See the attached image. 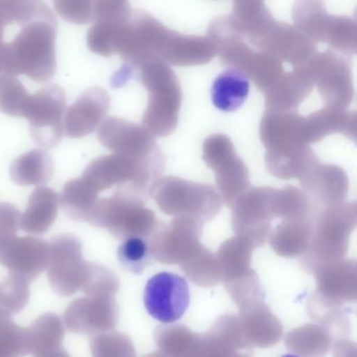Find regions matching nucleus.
I'll return each instance as SVG.
<instances>
[{"label":"nucleus","mask_w":357,"mask_h":357,"mask_svg":"<svg viewBox=\"0 0 357 357\" xmlns=\"http://www.w3.org/2000/svg\"><path fill=\"white\" fill-rule=\"evenodd\" d=\"M57 20L47 5L30 20L3 47V72L26 76L37 83L49 82L57 70L56 59Z\"/></svg>","instance_id":"obj_1"},{"label":"nucleus","mask_w":357,"mask_h":357,"mask_svg":"<svg viewBox=\"0 0 357 357\" xmlns=\"http://www.w3.org/2000/svg\"><path fill=\"white\" fill-rule=\"evenodd\" d=\"M208 38L221 63L242 73L262 93L284 73L283 62L279 58L248 47L231 15L215 18L208 26Z\"/></svg>","instance_id":"obj_2"},{"label":"nucleus","mask_w":357,"mask_h":357,"mask_svg":"<svg viewBox=\"0 0 357 357\" xmlns=\"http://www.w3.org/2000/svg\"><path fill=\"white\" fill-rule=\"evenodd\" d=\"M149 95L143 126L155 137L174 132L178 123L183 91L176 74L166 62L156 58L144 60L132 70Z\"/></svg>","instance_id":"obj_3"},{"label":"nucleus","mask_w":357,"mask_h":357,"mask_svg":"<svg viewBox=\"0 0 357 357\" xmlns=\"http://www.w3.org/2000/svg\"><path fill=\"white\" fill-rule=\"evenodd\" d=\"M143 204L118 195L101 198L91 208L87 221L93 227L107 229L119 239L148 237L156 229V218Z\"/></svg>","instance_id":"obj_4"},{"label":"nucleus","mask_w":357,"mask_h":357,"mask_svg":"<svg viewBox=\"0 0 357 357\" xmlns=\"http://www.w3.org/2000/svg\"><path fill=\"white\" fill-rule=\"evenodd\" d=\"M66 110V93L58 85H47L30 95L22 118L30 123L31 135L37 145L52 149L61 142Z\"/></svg>","instance_id":"obj_5"},{"label":"nucleus","mask_w":357,"mask_h":357,"mask_svg":"<svg viewBox=\"0 0 357 357\" xmlns=\"http://www.w3.org/2000/svg\"><path fill=\"white\" fill-rule=\"evenodd\" d=\"M351 56L334 50L317 53L308 62L313 80L326 106L346 109L354 98Z\"/></svg>","instance_id":"obj_6"},{"label":"nucleus","mask_w":357,"mask_h":357,"mask_svg":"<svg viewBox=\"0 0 357 357\" xmlns=\"http://www.w3.org/2000/svg\"><path fill=\"white\" fill-rule=\"evenodd\" d=\"M98 139L104 147L120 155L158 164L162 160L154 135L145 127L124 119H104L98 129Z\"/></svg>","instance_id":"obj_7"},{"label":"nucleus","mask_w":357,"mask_h":357,"mask_svg":"<svg viewBox=\"0 0 357 357\" xmlns=\"http://www.w3.org/2000/svg\"><path fill=\"white\" fill-rule=\"evenodd\" d=\"M86 265L79 238L72 234L54 238L50 244L47 277L56 294L70 296L80 290Z\"/></svg>","instance_id":"obj_8"},{"label":"nucleus","mask_w":357,"mask_h":357,"mask_svg":"<svg viewBox=\"0 0 357 357\" xmlns=\"http://www.w3.org/2000/svg\"><path fill=\"white\" fill-rule=\"evenodd\" d=\"M260 51L267 52L292 66L306 64L317 51V43L311 40L296 26L280 22L273 18L260 32L246 38Z\"/></svg>","instance_id":"obj_9"},{"label":"nucleus","mask_w":357,"mask_h":357,"mask_svg":"<svg viewBox=\"0 0 357 357\" xmlns=\"http://www.w3.org/2000/svg\"><path fill=\"white\" fill-rule=\"evenodd\" d=\"M204 158L211 168L217 171L216 177L227 206H233L238 198L248 191V170L237 158L233 144L222 135H212L204 145Z\"/></svg>","instance_id":"obj_10"},{"label":"nucleus","mask_w":357,"mask_h":357,"mask_svg":"<svg viewBox=\"0 0 357 357\" xmlns=\"http://www.w3.org/2000/svg\"><path fill=\"white\" fill-rule=\"evenodd\" d=\"M144 304L148 313L162 324L181 319L190 305V289L181 275L160 273L146 284Z\"/></svg>","instance_id":"obj_11"},{"label":"nucleus","mask_w":357,"mask_h":357,"mask_svg":"<svg viewBox=\"0 0 357 357\" xmlns=\"http://www.w3.org/2000/svg\"><path fill=\"white\" fill-rule=\"evenodd\" d=\"M50 244L41 238L17 237L16 234L0 236V264L9 273L32 282L47 268Z\"/></svg>","instance_id":"obj_12"},{"label":"nucleus","mask_w":357,"mask_h":357,"mask_svg":"<svg viewBox=\"0 0 357 357\" xmlns=\"http://www.w3.org/2000/svg\"><path fill=\"white\" fill-rule=\"evenodd\" d=\"M348 206H333L321 217L314 238L311 239V256H308L306 265L319 268L344 255L346 244H342V241H346L348 233H351L355 225V217L340 223L350 213Z\"/></svg>","instance_id":"obj_13"},{"label":"nucleus","mask_w":357,"mask_h":357,"mask_svg":"<svg viewBox=\"0 0 357 357\" xmlns=\"http://www.w3.org/2000/svg\"><path fill=\"white\" fill-rule=\"evenodd\" d=\"M64 325L73 333L109 332L116 327L119 307L114 296H86L73 301L63 317Z\"/></svg>","instance_id":"obj_14"},{"label":"nucleus","mask_w":357,"mask_h":357,"mask_svg":"<svg viewBox=\"0 0 357 357\" xmlns=\"http://www.w3.org/2000/svg\"><path fill=\"white\" fill-rule=\"evenodd\" d=\"M150 190L162 212L187 215L199 221L208 219L197 206V202L204 204V198L217 195L210 185H196L172 177L156 181Z\"/></svg>","instance_id":"obj_15"},{"label":"nucleus","mask_w":357,"mask_h":357,"mask_svg":"<svg viewBox=\"0 0 357 357\" xmlns=\"http://www.w3.org/2000/svg\"><path fill=\"white\" fill-rule=\"evenodd\" d=\"M202 225L194 217L181 215L164 231H160L151 244L152 254L160 262L176 263L191 258L199 250Z\"/></svg>","instance_id":"obj_16"},{"label":"nucleus","mask_w":357,"mask_h":357,"mask_svg":"<svg viewBox=\"0 0 357 357\" xmlns=\"http://www.w3.org/2000/svg\"><path fill=\"white\" fill-rule=\"evenodd\" d=\"M110 108V97L101 87H91L66 110L64 131L72 139H82L101 125Z\"/></svg>","instance_id":"obj_17"},{"label":"nucleus","mask_w":357,"mask_h":357,"mask_svg":"<svg viewBox=\"0 0 357 357\" xmlns=\"http://www.w3.org/2000/svg\"><path fill=\"white\" fill-rule=\"evenodd\" d=\"M315 83L307 64L294 66L283 73L264 93L266 109L288 112L296 110L312 93Z\"/></svg>","instance_id":"obj_18"},{"label":"nucleus","mask_w":357,"mask_h":357,"mask_svg":"<svg viewBox=\"0 0 357 357\" xmlns=\"http://www.w3.org/2000/svg\"><path fill=\"white\" fill-rule=\"evenodd\" d=\"M60 195L53 189L40 187L31 194L28 206L20 215V229L29 234L47 233L57 218Z\"/></svg>","instance_id":"obj_19"},{"label":"nucleus","mask_w":357,"mask_h":357,"mask_svg":"<svg viewBox=\"0 0 357 357\" xmlns=\"http://www.w3.org/2000/svg\"><path fill=\"white\" fill-rule=\"evenodd\" d=\"M306 119V135L308 144L321 141L332 133H344L355 139L356 133V112H347L342 108L326 106L313 112Z\"/></svg>","instance_id":"obj_20"},{"label":"nucleus","mask_w":357,"mask_h":357,"mask_svg":"<svg viewBox=\"0 0 357 357\" xmlns=\"http://www.w3.org/2000/svg\"><path fill=\"white\" fill-rule=\"evenodd\" d=\"M30 353L34 356H68L62 347L64 327L61 319L55 313L40 315L28 328Z\"/></svg>","instance_id":"obj_21"},{"label":"nucleus","mask_w":357,"mask_h":357,"mask_svg":"<svg viewBox=\"0 0 357 357\" xmlns=\"http://www.w3.org/2000/svg\"><path fill=\"white\" fill-rule=\"evenodd\" d=\"M250 82L242 73L229 68L219 75L213 83L211 97L215 107L221 112H233L239 109L248 99Z\"/></svg>","instance_id":"obj_22"},{"label":"nucleus","mask_w":357,"mask_h":357,"mask_svg":"<svg viewBox=\"0 0 357 357\" xmlns=\"http://www.w3.org/2000/svg\"><path fill=\"white\" fill-rule=\"evenodd\" d=\"M53 174V160L47 152L40 149L26 152L10 168L12 181L20 185H45Z\"/></svg>","instance_id":"obj_23"},{"label":"nucleus","mask_w":357,"mask_h":357,"mask_svg":"<svg viewBox=\"0 0 357 357\" xmlns=\"http://www.w3.org/2000/svg\"><path fill=\"white\" fill-rule=\"evenodd\" d=\"M99 199V193L82 175L66 183L60 195V206L73 220L87 221Z\"/></svg>","instance_id":"obj_24"},{"label":"nucleus","mask_w":357,"mask_h":357,"mask_svg":"<svg viewBox=\"0 0 357 357\" xmlns=\"http://www.w3.org/2000/svg\"><path fill=\"white\" fill-rule=\"evenodd\" d=\"M330 16L323 0H296L292 8L294 26L314 43H323Z\"/></svg>","instance_id":"obj_25"},{"label":"nucleus","mask_w":357,"mask_h":357,"mask_svg":"<svg viewBox=\"0 0 357 357\" xmlns=\"http://www.w3.org/2000/svg\"><path fill=\"white\" fill-rule=\"evenodd\" d=\"M30 354L28 328L18 326L11 313L0 308V357Z\"/></svg>","instance_id":"obj_26"},{"label":"nucleus","mask_w":357,"mask_h":357,"mask_svg":"<svg viewBox=\"0 0 357 357\" xmlns=\"http://www.w3.org/2000/svg\"><path fill=\"white\" fill-rule=\"evenodd\" d=\"M323 43L334 51L353 56L357 51V30L355 20L348 16H330L324 34Z\"/></svg>","instance_id":"obj_27"},{"label":"nucleus","mask_w":357,"mask_h":357,"mask_svg":"<svg viewBox=\"0 0 357 357\" xmlns=\"http://www.w3.org/2000/svg\"><path fill=\"white\" fill-rule=\"evenodd\" d=\"M124 240L119 246V262L126 271L141 275L151 264V246L143 237H129Z\"/></svg>","instance_id":"obj_28"},{"label":"nucleus","mask_w":357,"mask_h":357,"mask_svg":"<svg viewBox=\"0 0 357 357\" xmlns=\"http://www.w3.org/2000/svg\"><path fill=\"white\" fill-rule=\"evenodd\" d=\"M29 97L30 93L15 76L0 75V112L22 118Z\"/></svg>","instance_id":"obj_29"},{"label":"nucleus","mask_w":357,"mask_h":357,"mask_svg":"<svg viewBox=\"0 0 357 357\" xmlns=\"http://www.w3.org/2000/svg\"><path fill=\"white\" fill-rule=\"evenodd\" d=\"M81 291L86 296H116L119 291V279L103 265L87 262Z\"/></svg>","instance_id":"obj_30"},{"label":"nucleus","mask_w":357,"mask_h":357,"mask_svg":"<svg viewBox=\"0 0 357 357\" xmlns=\"http://www.w3.org/2000/svg\"><path fill=\"white\" fill-rule=\"evenodd\" d=\"M30 282L20 275L9 273L0 284V308L11 314L20 312L30 300Z\"/></svg>","instance_id":"obj_31"},{"label":"nucleus","mask_w":357,"mask_h":357,"mask_svg":"<svg viewBox=\"0 0 357 357\" xmlns=\"http://www.w3.org/2000/svg\"><path fill=\"white\" fill-rule=\"evenodd\" d=\"M36 0H0V75L3 72V47L5 30L16 22H22L34 14Z\"/></svg>","instance_id":"obj_32"},{"label":"nucleus","mask_w":357,"mask_h":357,"mask_svg":"<svg viewBox=\"0 0 357 357\" xmlns=\"http://www.w3.org/2000/svg\"><path fill=\"white\" fill-rule=\"evenodd\" d=\"M133 349L128 336L116 332L95 334L91 340V350L93 356H133L135 354Z\"/></svg>","instance_id":"obj_33"},{"label":"nucleus","mask_w":357,"mask_h":357,"mask_svg":"<svg viewBox=\"0 0 357 357\" xmlns=\"http://www.w3.org/2000/svg\"><path fill=\"white\" fill-rule=\"evenodd\" d=\"M54 8L70 24L83 26L93 22L95 0H54Z\"/></svg>","instance_id":"obj_34"},{"label":"nucleus","mask_w":357,"mask_h":357,"mask_svg":"<svg viewBox=\"0 0 357 357\" xmlns=\"http://www.w3.org/2000/svg\"><path fill=\"white\" fill-rule=\"evenodd\" d=\"M20 215L22 213L13 204L0 202V236L17 233Z\"/></svg>","instance_id":"obj_35"}]
</instances>
